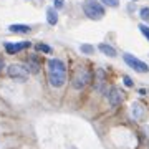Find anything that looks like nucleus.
<instances>
[{
  "label": "nucleus",
  "mask_w": 149,
  "mask_h": 149,
  "mask_svg": "<svg viewBox=\"0 0 149 149\" xmlns=\"http://www.w3.org/2000/svg\"><path fill=\"white\" fill-rule=\"evenodd\" d=\"M48 80L55 88H61L66 81V65L58 58L48 61Z\"/></svg>",
  "instance_id": "obj_1"
},
{
  "label": "nucleus",
  "mask_w": 149,
  "mask_h": 149,
  "mask_svg": "<svg viewBox=\"0 0 149 149\" xmlns=\"http://www.w3.org/2000/svg\"><path fill=\"white\" fill-rule=\"evenodd\" d=\"M83 10H85L86 17H90L91 20H100L104 17V8L96 0H86L83 3Z\"/></svg>",
  "instance_id": "obj_2"
},
{
  "label": "nucleus",
  "mask_w": 149,
  "mask_h": 149,
  "mask_svg": "<svg viewBox=\"0 0 149 149\" xmlns=\"http://www.w3.org/2000/svg\"><path fill=\"white\" fill-rule=\"evenodd\" d=\"M90 81H91L90 70L86 68V66H80V68L76 70L74 76H73V86L76 88V90H83Z\"/></svg>",
  "instance_id": "obj_3"
},
{
  "label": "nucleus",
  "mask_w": 149,
  "mask_h": 149,
  "mask_svg": "<svg viewBox=\"0 0 149 149\" xmlns=\"http://www.w3.org/2000/svg\"><path fill=\"white\" fill-rule=\"evenodd\" d=\"M123 60H124V63L128 65V66H131V68H133L134 71H138V73H148L149 71L148 65L144 63V61H141V60H138L134 55H131V53H124Z\"/></svg>",
  "instance_id": "obj_4"
},
{
  "label": "nucleus",
  "mask_w": 149,
  "mask_h": 149,
  "mask_svg": "<svg viewBox=\"0 0 149 149\" xmlns=\"http://www.w3.org/2000/svg\"><path fill=\"white\" fill-rule=\"evenodd\" d=\"M7 73H8V76H10V78L25 81L28 78V73H30V71H28L25 66H22V65H10V66L7 68Z\"/></svg>",
  "instance_id": "obj_5"
},
{
  "label": "nucleus",
  "mask_w": 149,
  "mask_h": 149,
  "mask_svg": "<svg viewBox=\"0 0 149 149\" xmlns=\"http://www.w3.org/2000/svg\"><path fill=\"white\" fill-rule=\"evenodd\" d=\"M108 100H109V104H111L113 108H118L123 103L124 96H123V93L118 90V88L111 86V88H109V91H108Z\"/></svg>",
  "instance_id": "obj_6"
},
{
  "label": "nucleus",
  "mask_w": 149,
  "mask_h": 149,
  "mask_svg": "<svg viewBox=\"0 0 149 149\" xmlns=\"http://www.w3.org/2000/svg\"><path fill=\"white\" fill-rule=\"evenodd\" d=\"M30 47V42H18V43H5V52L10 55H15L22 50Z\"/></svg>",
  "instance_id": "obj_7"
},
{
  "label": "nucleus",
  "mask_w": 149,
  "mask_h": 149,
  "mask_svg": "<svg viewBox=\"0 0 149 149\" xmlns=\"http://www.w3.org/2000/svg\"><path fill=\"white\" fill-rule=\"evenodd\" d=\"M106 76H104V71L100 70V71H96V81H95V88L96 91H100V93H106Z\"/></svg>",
  "instance_id": "obj_8"
},
{
  "label": "nucleus",
  "mask_w": 149,
  "mask_h": 149,
  "mask_svg": "<svg viewBox=\"0 0 149 149\" xmlns=\"http://www.w3.org/2000/svg\"><path fill=\"white\" fill-rule=\"evenodd\" d=\"M133 118L134 119H143L144 118V106L139 104V103H134L133 104Z\"/></svg>",
  "instance_id": "obj_9"
},
{
  "label": "nucleus",
  "mask_w": 149,
  "mask_h": 149,
  "mask_svg": "<svg viewBox=\"0 0 149 149\" xmlns=\"http://www.w3.org/2000/svg\"><path fill=\"white\" fill-rule=\"evenodd\" d=\"M47 20H48L50 25H56V22H58V15H56V10H55L53 7L47 8Z\"/></svg>",
  "instance_id": "obj_10"
},
{
  "label": "nucleus",
  "mask_w": 149,
  "mask_h": 149,
  "mask_svg": "<svg viewBox=\"0 0 149 149\" xmlns=\"http://www.w3.org/2000/svg\"><path fill=\"white\" fill-rule=\"evenodd\" d=\"M100 52H103V53L106 55V56H116V50H114V48L113 47H109V45H106V43H100Z\"/></svg>",
  "instance_id": "obj_11"
},
{
  "label": "nucleus",
  "mask_w": 149,
  "mask_h": 149,
  "mask_svg": "<svg viewBox=\"0 0 149 149\" xmlns=\"http://www.w3.org/2000/svg\"><path fill=\"white\" fill-rule=\"evenodd\" d=\"M28 71H32V73L40 71V65H38V61H35V58H28Z\"/></svg>",
  "instance_id": "obj_12"
},
{
  "label": "nucleus",
  "mask_w": 149,
  "mask_h": 149,
  "mask_svg": "<svg viewBox=\"0 0 149 149\" xmlns=\"http://www.w3.org/2000/svg\"><path fill=\"white\" fill-rule=\"evenodd\" d=\"M10 32L28 33V32H30V27H27V25H10Z\"/></svg>",
  "instance_id": "obj_13"
},
{
  "label": "nucleus",
  "mask_w": 149,
  "mask_h": 149,
  "mask_svg": "<svg viewBox=\"0 0 149 149\" xmlns=\"http://www.w3.org/2000/svg\"><path fill=\"white\" fill-rule=\"evenodd\" d=\"M37 50H40V52H45V53H50V52H52V48L48 47V45H45V43H40V45H37Z\"/></svg>",
  "instance_id": "obj_14"
},
{
  "label": "nucleus",
  "mask_w": 149,
  "mask_h": 149,
  "mask_svg": "<svg viewBox=\"0 0 149 149\" xmlns=\"http://www.w3.org/2000/svg\"><path fill=\"white\" fill-rule=\"evenodd\" d=\"M81 52H83V53L91 55V53H93V48H91V45H81Z\"/></svg>",
  "instance_id": "obj_15"
},
{
  "label": "nucleus",
  "mask_w": 149,
  "mask_h": 149,
  "mask_svg": "<svg viewBox=\"0 0 149 149\" xmlns=\"http://www.w3.org/2000/svg\"><path fill=\"white\" fill-rule=\"evenodd\" d=\"M139 30H141V32H143V35L149 40V28L146 27V25H139Z\"/></svg>",
  "instance_id": "obj_16"
},
{
  "label": "nucleus",
  "mask_w": 149,
  "mask_h": 149,
  "mask_svg": "<svg viewBox=\"0 0 149 149\" xmlns=\"http://www.w3.org/2000/svg\"><path fill=\"white\" fill-rule=\"evenodd\" d=\"M106 5H109V7H118L119 5V0H103Z\"/></svg>",
  "instance_id": "obj_17"
},
{
  "label": "nucleus",
  "mask_w": 149,
  "mask_h": 149,
  "mask_svg": "<svg viewBox=\"0 0 149 149\" xmlns=\"http://www.w3.org/2000/svg\"><path fill=\"white\" fill-rule=\"evenodd\" d=\"M141 17H143L144 20H149V8L148 7H144L143 10H141Z\"/></svg>",
  "instance_id": "obj_18"
},
{
  "label": "nucleus",
  "mask_w": 149,
  "mask_h": 149,
  "mask_svg": "<svg viewBox=\"0 0 149 149\" xmlns=\"http://www.w3.org/2000/svg\"><path fill=\"white\" fill-rule=\"evenodd\" d=\"M123 81H124V85H126V86H129V88L133 86V80H131L129 76H124V78H123Z\"/></svg>",
  "instance_id": "obj_19"
},
{
  "label": "nucleus",
  "mask_w": 149,
  "mask_h": 149,
  "mask_svg": "<svg viewBox=\"0 0 149 149\" xmlns=\"http://www.w3.org/2000/svg\"><path fill=\"white\" fill-rule=\"evenodd\" d=\"M63 5H65V0H55V7L56 8H61Z\"/></svg>",
  "instance_id": "obj_20"
},
{
  "label": "nucleus",
  "mask_w": 149,
  "mask_h": 149,
  "mask_svg": "<svg viewBox=\"0 0 149 149\" xmlns=\"http://www.w3.org/2000/svg\"><path fill=\"white\" fill-rule=\"evenodd\" d=\"M2 70H3V60L0 58V71H2Z\"/></svg>",
  "instance_id": "obj_21"
},
{
  "label": "nucleus",
  "mask_w": 149,
  "mask_h": 149,
  "mask_svg": "<svg viewBox=\"0 0 149 149\" xmlns=\"http://www.w3.org/2000/svg\"><path fill=\"white\" fill-rule=\"evenodd\" d=\"M134 2H136V0H134Z\"/></svg>",
  "instance_id": "obj_22"
}]
</instances>
